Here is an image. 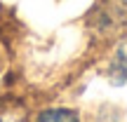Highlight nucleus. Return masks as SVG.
<instances>
[{
	"label": "nucleus",
	"mask_w": 127,
	"mask_h": 122,
	"mask_svg": "<svg viewBox=\"0 0 127 122\" xmlns=\"http://www.w3.org/2000/svg\"><path fill=\"white\" fill-rule=\"evenodd\" d=\"M111 73L118 82H127V42L115 49L113 59H111Z\"/></svg>",
	"instance_id": "nucleus-2"
},
{
	"label": "nucleus",
	"mask_w": 127,
	"mask_h": 122,
	"mask_svg": "<svg viewBox=\"0 0 127 122\" xmlns=\"http://www.w3.org/2000/svg\"><path fill=\"white\" fill-rule=\"evenodd\" d=\"M0 122H5V120H2V118H0Z\"/></svg>",
	"instance_id": "nucleus-4"
},
{
	"label": "nucleus",
	"mask_w": 127,
	"mask_h": 122,
	"mask_svg": "<svg viewBox=\"0 0 127 122\" xmlns=\"http://www.w3.org/2000/svg\"><path fill=\"white\" fill-rule=\"evenodd\" d=\"M33 122H80V115L73 108H47L40 110Z\"/></svg>",
	"instance_id": "nucleus-1"
},
{
	"label": "nucleus",
	"mask_w": 127,
	"mask_h": 122,
	"mask_svg": "<svg viewBox=\"0 0 127 122\" xmlns=\"http://www.w3.org/2000/svg\"><path fill=\"white\" fill-rule=\"evenodd\" d=\"M123 2H125V5H127V0H123Z\"/></svg>",
	"instance_id": "nucleus-3"
}]
</instances>
